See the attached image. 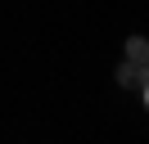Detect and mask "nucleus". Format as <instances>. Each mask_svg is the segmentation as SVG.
<instances>
[{"label": "nucleus", "mask_w": 149, "mask_h": 144, "mask_svg": "<svg viewBox=\"0 0 149 144\" xmlns=\"http://www.w3.org/2000/svg\"><path fill=\"white\" fill-rule=\"evenodd\" d=\"M118 81L131 86L136 95H145V36H131L127 41V63L118 68Z\"/></svg>", "instance_id": "nucleus-1"}]
</instances>
